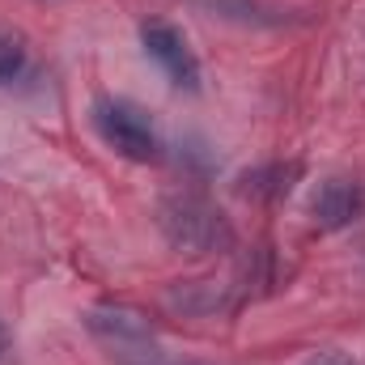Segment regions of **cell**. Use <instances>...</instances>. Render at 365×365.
<instances>
[{"label":"cell","mask_w":365,"mask_h":365,"mask_svg":"<svg viewBox=\"0 0 365 365\" xmlns=\"http://www.w3.org/2000/svg\"><path fill=\"white\" fill-rule=\"evenodd\" d=\"M90 336L110 353V361L119 365H162V344L149 331V323L128 310V306H98L86 319Z\"/></svg>","instance_id":"6da1fadb"},{"label":"cell","mask_w":365,"mask_h":365,"mask_svg":"<svg viewBox=\"0 0 365 365\" xmlns=\"http://www.w3.org/2000/svg\"><path fill=\"white\" fill-rule=\"evenodd\" d=\"M158 221H162V234L170 238V247H179L187 255H208V251H221L230 242L225 217L200 195H170L162 204Z\"/></svg>","instance_id":"7a4b0ae2"},{"label":"cell","mask_w":365,"mask_h":365,"mask_svg":"<svg viewBox=\"0 0 365 365\" xmlns=\"http://www.w3.org/2000/svg\"><path fill=\"white\" fill-rule=\"evenodd\" d=\"M93 128L98 136L128 162H158L162 153V140L153 132V123L145 119V110H136L132 102H119V98H102L93 106Z\"/></svg>","instance_id":"3957f363"},{"label":"cell","mask_w":365,"mask_h":365,"mask_svg":"<svg viewBox=\"0 0 365 365\" xmlns=\"http://www.w3.org/2000/svg\"><path fill=\"white\" fill-rule=\"evenodd\" d=\"M140 43L149 51V60H158L179 90H200V64H195L187 38H182L170 21H145L140 26Z\"/></svg>","instance_id":"277c9868"},{"label":"cell","mask_w":365,"mask_h":365,"mask_svg":"<svg viewBox=\"0 0 365 365\" xmlns=\"http://www.w3.org/2000/svg\"><path fill=\"white\" fill-rule=\"evenodd\" d=\"M361 212H365V191L349 179L323 182L319 195H314V221H319L323 230H344V225H353Z\"/></svg>","instance_id":"5b68a950"},{"label":"cell","mask_w":365,"mask_h":365,"mask_svg":"<svg viewBox=\"0 0 365 365\" xmlns=\"http://www.w3.org/2000/svg\"><path fill=\"white\" fill-rule=\"evenodd\" d=\"M293 170H284V166H264V170H251L247 179H242V195H255V200H264V195H284L289 187H293Z\"/></svg>","instance_id":"8992f818"},{"label":"cell","mask_w":365,"mask_h":365,"mask_svg":"<svg viewBox=\"0 0 365 365\" xmlns=\"http://www.w3.org/2000/svg\"><path fill=\"white\" fill-rule=\"evenodd\" d=\"M21 68H26V47H21V38L0 34V86L17 81V77H21Z\"/></svg>","instance_id":"52a82bcc"},{"label":"cell","mask_w":365,"mask_h":365,"mask_svg":"<svg viewBox=\"0 0 365 365\" xmlns=\"http://www.w3.org/2000/svg\"><path fill=\"white\" fill-rule=\"evenodd\" d=\"M302 365H357L349 353H340V349H323V353H314V357H306Z\"/></svg>","instance_id":"ba28073f"},{"label":"cell","mask_w":365,"mask_h":365,"mask_svg":"<svg viewBox=\"0 0 365 365\" xmlns=\"http://www.w3.org/2000/svg\"><path fill=\"white\" fill-rule=\"evenodd\" d=\"M4 353H9V327H4V319H0V361H4Z\"/></svg>","instance_id":"9c48e42d"}]
</instances>
